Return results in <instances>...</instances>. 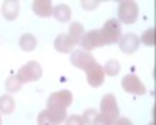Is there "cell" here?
Here are the masks:
<instances>
[{"label":"cell","instance_id":"1","mask_svg":"<svg viewBox=\"0 0 156 125\" xmlns=\"http://www.w3.org/2000/svg\"><path fill=\"white\" fill-rule=\"evenodd\" d=\"M100 33H101V39L105 45L115 44L119 42L122 36V23L119 22V19H108L105 25H103V28L100 30Z\"/></svg>","mask_w":156,"mask_h":125},{"label":"cell","instance_id":"2","mask_svg":"<svg viewBox=\"0 0 156 125\" xmlns=\"http://www.w3.org/2000/svg\"><path fill=\"white\" fill-rule=\"evenodd\" d=\"M16 77L19 78V81L23 84V83H30V81H37L39 78L42 77V67L37 61H28L25 66H22Z\"/></svg>","mask_w":156,"mask_h":125},{"label":"cell","instance_id":"3","mask_svg":"<svg viewBox=\"0 0 156 125\" xmlns=\"http://www.w3.org/2000/svg\"><path fill=\"white\" fill-rule=\"evenodd\" d=\"M137 17H139V6L136 2H131V0L120 2L119 5V22L120 23L131 25L137 20Z\"/></svg>","mask_w":156,"mask_h":125},{"label":"cell","instance_id":"4","mask_svg":"<svg viewBox=\"0 0 156 125\" xmlns=\"http://www.w3.org/2000/svg\"><path fill=\"white\" fill-rule=\"evenodd\" d=\"M100 114L108 117L111 122L119 119V106H117L115 97L112 94H105L100 102Z\"/></svg>","mask_w":156,"mask_h":125},{"label":"cell","instance_id":"5","mask_svg":"<svg viewBox=\"0 0 156 125\" xmlns=\"http://www.w3.org/2000/svg\"><path fill=\"white\" fill-rule=\"evenodd\" d=\"M73 95L70 91L62 89L58 92L50 94L48 100H47V108H61V109H67V106L72 105Z\"/></svg>","mask_w":156,"mask_h":125},{"label":"cell","instance_id":"6","mask_svg":"<svg viewBox=\"0 0 156 125\" xmlns=\"http://www.w3.org/2000/svg\"><path fill=\"white\" fill-rule=\"evenodd\" d=\"M70 62L78 67V69H81V70H87L90 69L94 64H97V61L95 58L90 55L89 52H84V50H73L72 55H70Z\"/></svg>","mask_w":156,"mask_h":125},{"label":"cell","instance_id":"7","mask_svg":"<svg viewBox=\"0 0 156 125\" xmlns=\"http://www.w3.org/2000/svg\"><path fill=\"white\" fill-rule=\"evenodd\" d=\"M122 89L125 92H129V94H137V95H144L147 92L145 89V84L142 83L136 75L129 73V75H125L122 78Z\"/></svg>","mask_w":156,"mask_h":125},{"label":"cell","instance_id":"8","mask_svg":"<svg viewBox=\"0 0 156 125\" xmlns=\"http://www.w3.org/2000/svg\"><path fill=\"white\" fill-rule=\"evenodd\" d=\"M80 44L83 47L84 52H89V50H94L97 47H103V39H101V33L100 30H90L87 33H84L80 39Z\"/></svg>","mask_w":156,"mask_h":125},{"label":"cell","instance_id":"9","mask_svg":"<svg viewBox=\"0 0 156 125\" xmlns=\"http://www.w3.org/2000/svg\"><path fill=\"white\" fill-rule=\"evenodd\" d=\"M139 38L134 34V33H126V34H122L120 39H119V47L123 53L126 55H133L137 47H139Z\"/></svg>","mask_w":156,"mask_h":125},{"label":"cell","instance_id":"10","mask_svg":"<svg viewBox=\"0 0 156 125\" xmlns=\"http://www.w3.org/2000/svg\"><path fill=\"white\" fill-rule=\"evenodd\" d=\"M105 70H103V67L98 64H94L90 69L86 70V78H87V83L92 86V88H100L103 84V81H105Z\"/></svg>","mask_w":156,"mask_h":125},{"label":"cell","instance_id":"11","mask_svg":"<svg viewBox=\"0 0 156 125\" xmlns=\"http://www.w3.org/2000/svg\"><path fill=\"white\" fill-rule=\"evenodd\" d=\"M20 5L17 0H6L2 3V14L6 20H14L19 16Z\"/></svg>","mask_w":156,"mask_h":125},{"label":"cell","instance_id":"12","mask_svg":"<svg viewBox=\"0 0 156 125\" xmlns=\"http://www.w3.org/2000/svg\"><path fill=\"white\" fill-rule=\"evenodd\" d=\"M31 8L33 12L39 17H50L51 12H53V6H51V2H48V0H36Z\"/></svg>","mask_w":156,"mask_h":125},{"label":"cell","instance_id":"13","mask_svg":"<svg viewBox=\"0 0 156 125\" xmlns=\"http://www.w3.org/2000/svg\"><path fill=\"white\" fill-rule=\"evenodd\" d=\"M73 42L70 41V38L67 34H58V38L55 39V48H56V52L59 53H70L72 50H73Z\"/></svg>","mask_w":156,"mask_h":125},{"label":"cell","instance_id":"14","mask_svg":"<svg viewBox=\"0 0 156 125\" xmlns=\"http://www.w3.org/2000/svg\"><path fill=\"white\" fill-rule=\"evenodd\" d=\"M51 16H53L58 22L66 23V22H69L70 17H72V11H70L69 5H66V3H59V5H56V6L53 8V12H51Z\"/></svg>","mask_w":156,"mask_h":125},{"label":"cell","instance_id":"15","mask_svg":"<svg viewBox=\"0 0 156 125\" xmlns=\"http://www.w3.org/2000/svg\"><path fill=\"white\" fill-rule=\"evenodd\" d=\"M47 114L51 120L53 125H58L67 119V109H61V108H47Z\"/></svg>","mask_w":156,"mask_h":125},{"label":"cell","instance_id":"16","mask_svg":"<svg viewBox=\"0 0 156 125\" xmlns=\"http://www.w3.org/2000/svg\"><path fill=\"white\" fill-rule=\"evenodd\" d=\"M83 34H84V30H83V25H81L80 22H73V23H70L67 36L70 38V41L73 42V45L80 44V39H81V36H83Z\"/></svg>","mask_w":156,"mask_h":125},{"label":"cell","instance_id":"17","mask_svg":"<svg viewBox=\"0 0 156 125\" xmlns=\"http://www.w3.org/2000/svg\"><path fill=\"white\" fill-rule=\"evenodd\" d=\"M19 45H20V48L23 50V52H31V50H34V48H36V45H37V39H36V38H34L33 34L25 33V34H22V36H20Z\"/></svg>","mask_w":156,"mask_h":125},{"label":"cell","instance_id":"18","mask_svg":"<svg viewBox=\"0 0 156 125\" xmlns=\"http://www.w3.org/2000/svg\"><path fill=\"white\" fill-rule=\"evenodd\" d=\"M16 108L14 98H12L9 94H5L0 97V114H11Z\"/></svg>","mask_w":156,"mask_h":125},{"label":"cell","instance_id":"19","mask_svg":"<svg viewBox=\"0 0 156 125\" xmlns=\"http://www.w3.org/2000/svg\"><path fill=\"white\" fill-rule=\"evenodd\" d=\"M103 70H105V75L115 77V75H119V72H120V62L117 59H109L105 64V67H103Z\"/></svg>","mask_w":156,"mask_h":125},{"label":"cell","instance_id":"20","mask_svg":"<svg viewBox=\"0 0 156 125\" xmlns=\"http://www.w3.org/2000/svg\"><path fill=\"white\" fill-rule=\"evenodd\" d=\"M5 88H6L8 92H17V91H20L22 83L19 81V78L16 75H11V77H8L6 81H5Z\"/></svg>","mask_w":156,"mask_h":125},{"label":"cell","instance_id":"21","mask_svg":"<svg viewBox=\"0 0 156 125\" xmlns=\"http://www.w3.org/2000/svg\"><path fill=\"white\" fill-rule=\"evenodd\" d=\"M97 116H98L97 109L89 108V109H86V111L83 112V120H84V123H86V125H94V123H95Z\"/></svg>","mask_w":156,"mask_h":125},{"label":"cell","instance_id":"22","mask_svg":"<svg viewBox=\"0 0 156 125\" xmlns=\"http://www.w3.org/2000/svg\"><path fill=\"white\" fill-rule=\"evenodd\" d=\"M139 42H144L145 45H148V47H153V45H154V28H150V30H147L144 34L140 36Z\"/></svg>","mask_w":156,"mask_h":125},{"label":"cell","instance_id":"23","mask_svg":"<svg viewBox=\"0 0 156 125\" xmlns=\"http://www.w3.org/2000/svg\"><path fill=\"white\" fill-rule=\"evenodd\" d=\"M37 125H53V123H51V120H50V117H48V114H47V111H45V109L39 112V116H37Z\"/></svg>","mask_w":156,"mask_h":125},{"label":"cell","instance_id":"24","mask_svg":"<svg viewBox=\"0 0 156 125\" xmlns=\"http://www.w3.org/2000/svg\"><path fill=\"white\" fill-rule=\"evenodd\" d=\"M66 125H86V123L83 120V116L73 114V116H70V117L66 119Z\"/></svg>","mask_w":156,"mask_h":125},{"label":"cell","instance_id":"25","mask_svg":"<svg viewBox=\"0 0 156 125\" xmlns=\"http://www.w3.org/2000/svg\"><path fill=\"white\" fill-rule=\"evenodd\" d=\"M94 125H114V122H111L108 117L101 116L100 112H98V116H97V119H95V123H94Z\"/></svg>","mask_w":156,"mask_h":125},{"label":"cell","instance_id":"26","mask_svg":"<svg viewBox=\"0 0 156 125\" xmlns=\"http://www.w3.org/2000/svg\"><path fill=\"white\" fill-rule=\"evenodd\" d=\"M81 6L84 8V9H94V8H97L98 6V2H81Z\"/></svg>","mask_w":156,"mask_h":125},{"label":"cell","instance_id":"27","mask_svg":"<svg viewBox=\"0 0 156 125\" xmlns=\"http://www.w3.org/2000/svg\"><path fill=\"white\" fill-rule=\"evenodd\" d=\"M114 125H133V123H131V120L126 119V117H119L114 122Z\"/></svg>","mask_w":156,"mask_h":125},{"label":"cell","instance_id":"28","mask_svg":"<svg viewBox=\"0 0 156 125\" xmlns=\"http://www.w3.org/2000/svg\"><path fill=\"white\" fill-rule=\"evenodd\" d=\"M150 125H154V122H150Z\"/></svg>","mask_w":156,"mask_h":125},{"label":"cell","instance_id":"29","mask_svg":"<svg viewBox=\"0 0 156 125\" xmlns=\"http://www.w3.org/2000/svg\"><path fill=\"white\" fill-rule=\"evenodd\" d=\"M0 125H2V117H0Z\"/></svg>","mask_w":156,"mask_h":125}]
</instances>
